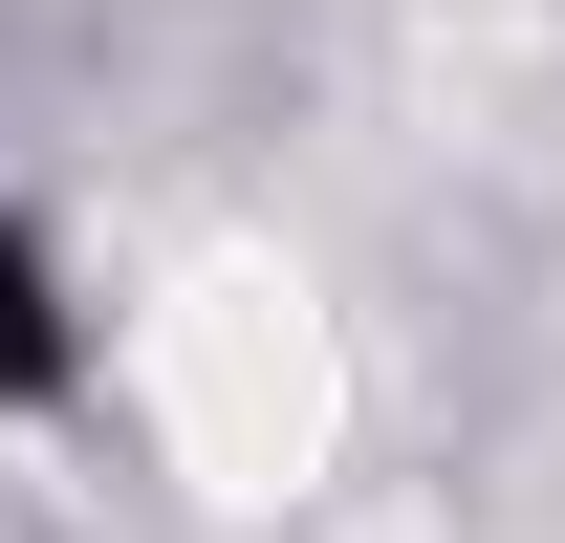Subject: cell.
Instances as JSON below:
<instances>
[{
	"label": "cell",
	"mask_w": 565,
	"mask_h": 543,
	"mask_svg": "<svg viewBox=\"0 0 565 543\" xmlns=\"http://www.w3.org/2000/svg\"><path fill=\"white\" fill-rule=\"evenodd\" d=\"M152 435H174V478L239 500V522L349 457V348H327V305H305L262 239L174 262V305H152Z\"/></svg>",
	"instance_id": "cell-1"
}]
</instances>
